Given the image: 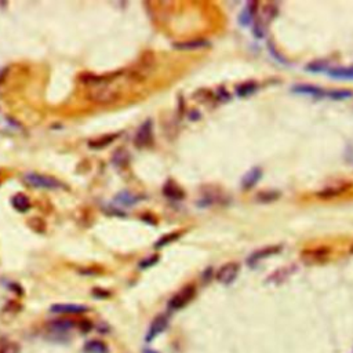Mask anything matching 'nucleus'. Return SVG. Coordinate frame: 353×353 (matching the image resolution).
I'll return each mask as SVG.
<instances>
[{"label":"nucleus","mask_w":353,"mask_h":353,"mask_svg":"<svg viewBox=\"0 0 353 353\" xmlns=\"http://www.w3.org/2000/svg\"><path fill=\"white\" fill-rule=\"evenodd\" d=\"M280 251H281V246H276V244H275V246L264 247V248H261V250L254 251V253L247 258V264H248V267H255L260 261L269 258V257H272V255H276V254H279Z\"/></svg>","instance_id":"423d86ee"},{"label":"nucleus","mask_w":353,"mask_h":353,"mask_svg":"<svg viewBox=\"0 0 353 353\" xmlns=\"http://www.w3.org/2000/svg\"><path fill=\"white\" fill-rule=\"evenodd\" d=\"M326 64L324 62H314V64H309L307 67V71L311 72H323L326 69Z\"/></svg>","instance_id":"c85d7f7f"},{"label":"nucleus","mask_w":353,"mask_h":353,"mask_svg":"<svg viewBox=\"0 0 353 353\" xmlns=\"http://www.w3.org/2000/svg\"><path fill=\"white\" fill-rule=\"evenodd\" d=\"M78 328H79L81 333H90V330L93 328V324L88 319H83L78 321Z\"/></svg>","instance_id":"cd10ccee"},{"label":"nucleus","mask_w":353,"mask_h":353,"mask_svg":"<svg viewBox=\"0 0 353 353\" xmlns=\"http://www.w3.org/2000/svg\"><path fill=\"white\" fill-rule=\"evenodd\" d=\"M261 177H262L261 168H258V167L251 168V170L243 177V180H241V187H243V189H246V191L251 189V188H253L254 185L261 180Z\"/></svg>","instance_id":"9b49d317"},{"label":"nucleus","mask_w":353,"mask_h":353,"mask_svg":"<svg viewBox=\"0 0 353 353\" xmlns=\"http://www.w3.org/2000/svg\"><path fill=\"white\" fill-rule=\"evenodd\" d=\"M152 141H154V124H152V120H147L138 128L134 142H135L137 147L144 148L148 147L149 144H152Z\"/></svg>","instance_id":"39448f33"},{"label":"nucleus","mask_w":353,"mask_h":353,"mask_svg":"<svg viewBox=\"0 0 353 353\" xmlns=\"http://www.w3.org/2000/svg\"><path fill=\"white\" fill-rule=\"evenodd\" d=\"M115 200H116L118 203H120V204H123V206H133V204H135L140 199H138V196H135V195H133L131 192L123 191V192L116 195Z\"/></svg>","instance_id":"f3484780"},{"label":"nucleus","mask_w":353,"mask_h":353,"mask_svg":"<svg viewBox=\"0 0 353 353\" xmlns=\"http://www.w3.org/2000/svg\"><path fill=\"white\" fill-rule=\"evenodd\" d=\"M180 232H173V234H168V235H164L163 237H160L157 241H156V244H155V247L156 248H160V247H166L167 244H170V243H173V241H175V240L180 237Z\"/></svg>","instance_id":"393cba45"},{"label":"nucleus","mask_w":353,"mask_h":353,"mask_svg":"<svg viewBox=\"0 0 353 353\" xmlns=\"http://www.w3.org/2000/svg\"><path fill=\"white\" fill-rule=\"evenodd\" d=\"M196 295V288L192 284H188L184 288H181L178 293L173 295V298L168 301V309L170 311H180L182 308H185L194 300Z\"/></svg>","instance_id":"7ed1b4c3"},{"label":"nucleus","mask_w":353,"mask_h":353,"mask_svg":"<svg viewBox=\"0 0 353 353\" xmlns=\"http://www.w3.org/2000/svg\"><path fill=\"white\" fill-rule=\"evenodd\" d=\"M167 326H168V317H167L166 314H160L157 317H155L152 324L149 327V330H148L145 341L147 342H152L159 334H161L166 330Z\"/></svg>","instance_id":"0eeeda50"},{"label":"nucleus","mask_w":353,"mask_h":353,"mask_svg":"<svg viewBox=\"0 0 353 353\" xmlns=\"http://www.w3.org/2000/svg\"><path fill=\"white\" fill-rule=\"evenodd\" d=\"M11 204H13V207L17 210V211H20V213H27L28 210L31 208V200H29V197H28L27 195L17 194L13 196Z\"/></svg>","instance_id":"ddd939ff"},{"label":"nucleus","mask_w":353,"mask_h":353,"mask_svg":"<svg viewBox=\"0 0 353 353\" xmlns=\"http://www.w3.org/2000/svg\"><path fill=\"white\" fill-rule=\"evenodd\" d=\"M308 257V262L312 261V262H319L321 261L323 257H328V250L326 248H316V250H311L309 253H304L302 258H307Z\"/></svg>","instance_id":"aec40b11"},{"label":"nucleus","mask_w":353,"mask_h":353,"mask_svg":"<svg viewBox=\"0 0 353 353\" xmlns=\"http://www.w3.org/2000/svg\"><path fill=\"white\" fill-rule=\"evenodd\" d=\"M293 91L294 93L312 95V97H316V98H323V97H326L327 95V91H324L321 87L312 86V84H298V86H294Z\"/></svg>","instance_id":"9d476101"},{"label":"nucleus","mask_w":353,"mask_h":353,"mask_svg":"<svg viewBox=\"0 0 353 353\" xmlns=\"http://www.w3.org/2000/svg\"><path fill=\"white\" fill-rule=\"evenodd\" d=\"M253 32L257 38H264L265 36V22L262 21H255L253 27Z\"/></svg>","instance_id":"bb28decb"},{"label":"nucleus","mask_w":353,"mask_h":353,"mask_svg":"<svg viewBox=\"0 0 353 353\" xmlns=\"http://www.w3.org/2000/svg\"><path fill=\"white\" fill-rule=\"evenodd\" d=\"M157 261H159V257H157V255H154V257H151V258H147V260L142 261V262L140 264V267L142 268V269H145V268H149L152 267V265H155Z\"/></svg>","instance_id":"c756f323"},{"label":"nucleus","mask_w":353,"mask_h":353,"mask_svg":"<svg viewBox=\"0 0 353 353\" xmlns=\"http://www.w3.org/2000/svg\"><path fill=\"white\" fill-rule=\"evenodd\" d=\"M328 75L335 79H353V68H334L328 71Z\"/></svg>","instance_id":"a211bd4d"},{"label":"nucleus","mask_w":353,"mask_h":353,"mask_svg":"<svg viewBox=\"0 0 353 353\" xmlns=\"http://www.w3.org/2000/svg\"><path fill=\"white\" fill-rule=\"evenodd\" d=\"M119 135L118 134H111V135H107V137H101V138H98V140L95 141H91L90 142V147L94 148V149H101V148H105L108 147L109 144H112L116 138H118Z\"/></svg>","instance_id":"412c9836"},{"label":"nucleus","mask_w":353,"mask_h":353,"mask_svg":"<svg viewBox=\"0 0 353 353\" xmlns=\"http://www.w3.org/2000/svg\"><path fill=\"white\" fill-rule=\"evenodd\" d=\"M208 46V41L206 40H189V41H182V43H175L174 47L178 50H199Z\"/></svg>","instance_id":"2eb2a0df"},{"label":"nucleus","mask_w":353,"mask_h":353,"mask_svg":"<svg viewBox=\"0 0 353 353\" xmlns=\"http://www.w3.org/2000/svg\"><path fill=\"white\" fill-rule=\"evenodd\" d=\"M351 189V185H337V187H328L324 188L321 192H317V197L323 200L334 199V197H338L342 194H345L347 191Z\"/></svg>","instance_id":"1a4fd4ad"},{"label":"nucleus","mask_w":353,"mask_h":353,"mask_svg":"<svg viewBox=\"0 0 353 353\" xmlns=\"http://www.w3.org/2000/svg\"><path fill=\"white\" fill-rule=\"evenodd\" d=\"M257 87L258 84L255 81H246V83L236 87V93L239 97H247V95L253 94L254 91H257Z\"/></svg>","instance_id":"6ab92c4d"},{"label":"nucleus","mask_w":353,"mask_h":353,"mask_svg":"<svg viewBox=\"0 0 353 353\" xmlns=\"http://www.w3.org/2000/svg\"><path fill=\"white\" fill-rule=\"evenodd\" d=\"M326 97L334 101L348 100V98H352L353 97V91H349V90H333V91H327Z\"/></svg>","instance_id":"5701e85b"},{"label":"nucleus","mask_w":353,"mask_h":353,"mask_svg":"<svg viewBox=\"0 0 353 353\" xmlns=\"http://www.w3.org/2000/svg\"><path fill=\"white\" fill-rule=\"evenodd\" d=\"M240 265L237 262H228L224 267L218 269V272L215 274V279L220 281L221 284H231L232 281L236 280L239 275Z\"/></svg>","instance_id":"20e7f679"},{"label":"nucleus","mask_w":353,"mask_h":353,"mask_svg":"<svg viewBox=\"0 0 353 353\" xmlns=\"http://www.w3.org/2000/svg\"><path fill=\"white\" fill-rule=\"evenodd\" d=\"M91 81L97 83L90 91V100L94 102L104 105V104H112L120 98L119 88L111 86L104 79H93Z\"/></svg>","instance_id":"f257e3e1"},{"label":"nucleus","mask_w":353,"mask_h":353,"mask_svg":"<svg viewBox=\"0 0 353 353\" xmlns=\"http://www.w3.org/2000/svg\"><path fill=\"white\" fill-rule=\"evenodd\" d=\"M53 314H84L88 311L86 305H79V304H55L50 309Z\"/></svg>","instance_id":"6e6552de"},{"label":"nucleus","mask_w":353,"mask_h":353,"mask_svg":"<svg viewBox=\"0 0 353 353\" xmlns=\"http://www.w3.org/2000/svg\"><path fill=\"white\" fill-rule=\"evenodd\" d=\"M294 271H295V268H281V269H279V271H276L275 274H272L269 277H268V283H275V284H277V283H281V281H284V280L290 276V275L293 274Z\"/></svg>","instance_id":"dca6fc26"},{"label":"nucleus","mask_w":353,"mask_h":353,"mask_svg":"<svg viewBox=\"0 0 353 353\" xmlns=\"http://www.w3.org/2000/svg\"><path fill=\"white\" fill-rule=\"evenodd\" d=\"M163 195H164L166 197H168V199L181 200L184 197V191H182L175 182L168 181L166 185L163 187Z\"/></svg>","instance_id":"f8f14e48"},{"label":"nucleus","mask_w":353,"mask_h":353,"mask_svg":"<svg viewBox=\"0 0 353 353\" xmlns=\"http://www.w3.org/2000/svg\"><path fill=\"white\" fill-rule=\"evenodd\" d=\"M84 352L86 353H108L109 348L101 340H91L84 345Z\"/></svg>","instance_id":"4468645a"},{"label":"nucleus","mask_w":353,"mask_h":353,"mask_svg":"<svg viewBox=\"0 0 353 353\" xmlns=\"http://www.w3.org/2000/svg\"><path fill=\"white\" fill-rule=\"evenodd\" d=\"M257 6H258L257 3H250V4H247V7L244 8V11L240 14V21H241V24L247 25V24L251 22L254 14H255V8H257Z\"/></svg>","instance_id":"4be33fe9"},{"label":"nucleus","mask_w":353,"mask_h":353,"mask_svg":"<svg viewBox=\"0 0 353 353\" xmlns=\"http://www.w3.org/2000/svg\"><path fill=\"white\" fill-rule=\"evenodd\" d=\"M144 353H157V352H155V351H144Z\"/></svg>","instance_id":"7c9ffc66"},{"label":"nucleus","mask_w":353,"mask_h":353,"mask_svg":"<svg viewBox=\"0 0 353 353\" xmlns=\"http://www.w3.org/2000/svg\"><path fill=\"white\" fill-rule=\"evenodd\" d=\"M21 348L17 342H6L3 345H0V353H20Z\"/></svg>","instance_id":"a878e982"},{"label":"nucleus","mask_w":353,"mask_h":353,"mask_svg":"<svg viewBox=\"0 0 353 353\" xmlns=\"http://www.w3.org/2000/svg\"><path fill=\"white\" fill-rule=\"evenodd\" d=\"M24 180L29 187L35 188V189H58L61 188L60 181H57L53 177L43 175V174L28 173L25 174Z\"/></svg>","instance_id":"f03ea898"},{"label":"nucleus","mask_w":353,"mask_h":353,"mask_svg":"<svg viewBox=\"0 0 353 353\" xmlns=\"http://www.w3.org/2000/svg\"><path fill=\"white\" fill-rule=\"evenodd\" d=\"M280 194L279 192H276V191H265V192H260V194L257 195V201H260V203H272V201H275V200L279 199Z\"/></svg>","instance_id":"b1692460"}]
</instances>
